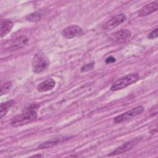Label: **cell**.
Returning <instances> with one entry per match:
<instances>
[{"label": "cell", "mask_w": 158, "mask_h": 158, "mask_svg": "<svg viewBox=\"0 0 158 158\" xmlns=\"http://www.w3.org/2000/svg\"><path fill=\"white\" fill-rule=\"evenodd\" d=\"M38 105L36 104H30L24 107L21 114L15 116L10 122V125L12 127H17L28 124L37 117L36 110Z\"/></svg>", "instance_id": "obj_1"}, {"label": "cell", "mask_w": 158, "mask_h": 158, "mask_svg": "<svg viewBox=\"0 0 158 158\" xmlns=\"http://www.w3.org/2000/svg\"><path fill=\"white\" fill-rule=\"evenodd\" d=\"M139 78L138 73H130L114 81L110 86V90L117 91L126 88L127 86L136 82Z\"/></svg>", "instance_id": "obj_2"}, {"label": "cell", "mask_w": 158, "mask_h": 158, "mask_svg": "<svg viewBox=\"0 0 158 158\" xmlns=\"http://www.w3.org/2000/svg\"><path fill=\"white\" fill-rule=\"evenodd\" d=\"M49 65V61L46 55L41 52L36 53L32 59L31 67L33 71L36 73H41L45 70Z\"/></svg>", "instance_id": "obj_3"}, {"label": "cell", "mask_w": 158, "mask_h": 158, "mask_svg": "<svg viewBox=\"0 0 158 158\" xmlns=\"http://www.w3.org/2000/svg\"><path fill=\"white\" fill-rule=\"evenodd\" d=\"M144 108L143 106H137L126 112H124L119 115L116 116L114 118V122L115 123H119L123 122H125L133 117H135L139 115L144 111Z\"/></svg>", "instance_id": "obj_4"}, {"label": "cell", "mask_w": 158, "mask_h": 158, "mask_svg": "<svg viewBox=\"0 0 158 158\" xmlns=\"http://www.w3.org/2000/svg\"><path fill=\"white\" fill-rule=\"evenodd\" d=\"M141 139V137H137L133 139H131V140L123 143L121 146L117 148L114 151L111 152L108 156H115L117 154H120L122 153H124L125 152H127L131 149H132Z\"/></svg>", "instance_id": "obj_5"}, {"label": "cell", "mask_w": 158, "mask_h": 158, "mask_svg": "<svg viewBox=\"0 0 158 158\" xmlns=\"http://www.w3.org/2000/svg\"><path fill=\"white\" fill-rule=\"evenodd\" d=\"M126 19H127V17L124 14H120L116 15L112 18H111L110 20H109L104 24L103 28L106 30H112L118 27L123 22H124Z\"/></svg>", "instance_id": "obj_6"}, {"label": "cell", "mask_w": 158, "mask_h": 158, "mask_svg": "<svg viewBox=\"0 0 158 158\" xmlns=\"http://www.w3.org/2000/svg\"><path fill=\"white\" fill-rule=\"evenodd\" d=\"M83 33V30L81 27L78 25H71L63 30L62 35L64 37L70 39L74 37L81 35Z\"/></svg>", "instance_id": "obj_7"}, {"label": "cell", "mask_w": 158, "mask_h": 158, "mask_svg": "<svg viewBox=\"0 0 158 158\" xmlns=\"http://www.w3.org/2000/svg\"><path fill=\"white\" fill-rule=\"evenodd\" d=\"M131 35V31L128 29H122L113 33L110 39L116 42H123L128 40Z\"/></svg>", "instance_id": "obj_8"}, {"label": "cell", "mask_w": 158, "mask_h": 158, "mask_svg": "<svg viewBox=\"0 0 158 158\" xmlns=\"http://www.w3.org/2000/svg\"><path fill=\"white\" fill-rule=\"evenodd\" d=\"M70 136H59L46 141L38 146L39 149H48L70 139Z\"/></svg>", "instance_id": "obj_9"}, {"label": "cell", "mask_w": 158, "mask_h": 158, "mask_svg": "<svg viewBox=\"0 0 158 158\" xmlns=\"http://www.w3.org/2000/svg\"><path fill=\"white\" fill-rule=\"evenodd\" d=\"M158 8V1H155L151 2L144 6H143L138 12V15L139 17H145L154 12L156 11Z\"/></svg>", "instance_id": "obj_10"}, {"label": "cell", "mask_w": 158, "mask_h": 158, "mask_svg": "<svg viewBox=\"0 0 158 158\" xmlns=\"http://www.w3.org/2000/svg\"><path fill=\"white\" fill-rule=\"evenodd\" d=\"M56 85V81L52 78L46 79L40 83L37 86L36 89L40 92H46L50 91L54 88Z\"/></svg>", "instance_id": "obj_11"}, {"label": "cell", "mask_w": 158, "mask_h": 158, "mask_svg": "<svg viewBox=\"0 0 158 158\" xmlns=\"http://www.w3.org/2000/svg\"><path fill=\"white\" fill-rule=\"evenodd\" d=\"M14 23L9 19H4L1 23V37L6 36L12 28Z\"/></svg>", "instance_id": "obj_12"}, {"label": "cell", "mask_w": 158, "mask_h": 158, "mask_svg": "<svg viewBox=\"0 0 158 158\" xmlns=\"http://www.w3.org/2000/svg\"><path fill=\"white\" fill-rule=\"evenodd\" d=\"M28 42V38L26 36H22L14 40L10 46V48L14 50L21 48L22 47L26 45Z\"/></svg>", "instance_id": "obj_13"}, {"label": "cell", "mask_w": 158, "mask_h": 158, "mask_svg": "<svg viewBox=\"0 0 158 158\" xmlns=\"http://www.w3.org/2000/svg\"><path fill=\"white\" fill-rule=\"evenodd\" d=\"M14 104V100H9L5 102H2L0 106V114H1V118H2L7 112L9 109L12 106V105Z\"/></svg>", "instance_id": "obj_14"}, {"label": "cell", "mask_w": 158, "mask_h": 158, "mask_svg": "<svg viewBox=\"0 0 158 158\" xmlns=\"http://www.w3.org/2000/svg\"><path fill=\"white\" fill-rule=\"evenodd\" d=\"M41 15L39 12H33V13L27 15L26 19L28 21L36 22V21L39 20L41 19Z\"/></svg>", "instance_id": "obj_15"}, {"label": "cell", "mask_w": 158, "mask_h": 158, "mask_svg": "<svg viewBox=\"0 0 158 158\" xmlns=\"http://www.w3.org/2000/svg\"><path fill=\"white\" fill-rule=\"evenodd\" d=\"M12 86V83L10 81H7L2 86L1 88V95H3L6 94L9 89H10Z\"/></svg>", "instance_id": "obj_16"}, {"label": "cell", "mask_w": 158, "mask_h": 158, "mask_svg": "<svg viewBox=\"0 0 158 158\" xmlns=\"http://www.w3.org/2000/svg\"><path fill=\"white\" fill-rule=\"evenodd\" d=\"M94 66V62H91L89 64H85L81 67V72H88L89 70H91L93 69Z\"/></svg>", "instance_id": "obj_17"}, {"label": "cell", "mask_w": 158, "mask_h": 158, "mask_svg": "<svg viewBox=\"0 0 158 158\" xmlns=\"http://www.w3.org/2000/svg\"><path fill=\"white\" fill-rule=\"evenodd\" d=\"M157 31H158V28H156L154 30H153L152 31H151L148 35V38L149 39H154L156 38L157 37Z\"/></svg>", "instance_id": "obj_18"}, {"label": "cell", "mask_w": 158, "mask_h": 158, "mask_svg": "<svg viewBox=\"0 0 158 158\" xmlns=\"http://www.w3.org/2000/svg\"><path fill=\"white\" fill-rule=\"evenodd\" d=\"M106 64H110V63H113L114 62H115V58L113 56H109L108 57L106 60H105Z\"/></svg>", "instance_id": "obj_19"}]
</instances>
